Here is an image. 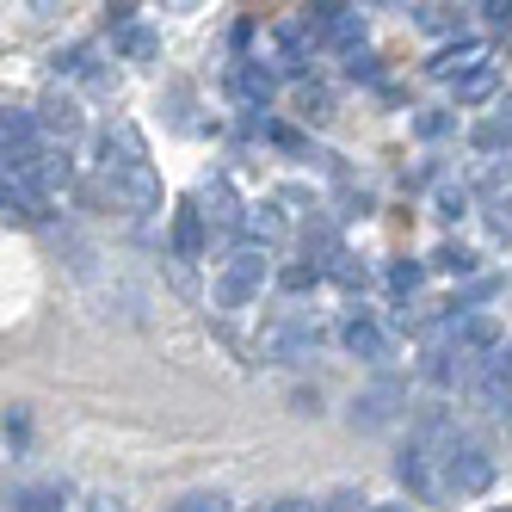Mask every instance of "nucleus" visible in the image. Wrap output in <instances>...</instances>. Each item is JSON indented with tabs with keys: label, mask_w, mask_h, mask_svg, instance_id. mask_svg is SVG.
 I'll return each mask as SVG.
<instances>
[{
	"label": "nucleus",
	"mask_w": 512,
	"mask_h": 512,
	"mask_svg": "<svg viewBox=\"0 0 512 512\" xmlns=\"http://www.w3.org/2000/svg\"><path fill=\"white\" fill-rule=\"evenodd\" d=\"M266 278H272V253L253 247V241H241L229 260H223V272H216V303H223V309H247L253 297H260Z\"/></svg>",
	"instance_id": "obj_1"
},
{
	"label": "nucleus",
	"mask_w": 512,
	"mask_h": 512,
	"mask_svg": "<svg viewBox=\"0 0 512 512\" xmlns=\"http://www.w3.org/2000/svg\"><path fill=\"white\" fill-rule=\"evenodd\" d=\"M438 463H445V494H482L494 482V451L482 438H469V432H457Z\"/></svg>",
	"instance_id": "obj_2"
},
{
	"label": "nucleus",
	"mask_w": 512,
	"mask_h": 512,
	"mask_svg": "<svg viewBox=\"0 0 512 512\" xmlns=\"http://www.w3.org/2000/svg\"><path fill=\"white\" fill-rule=\"evenodd\" d=\"M105 186H112V198L124 210H136V216L161 210V179H155L149 161H105Z\"/></svg>",
	"instance_id": "obj_3"
},
{
	"label": "nucleus",
	"mask_w": 512,
	"mask_h": 512,
	"mask_svg": "<svg viewBox=\"0 0 512 512\" xmlns=\"http://www.w3.org/2000/svg\"><path fill=\"white\" fill-rule=\"evenodd\" d=\"M401 401H408V389H401L395 377H377L371 389L352 395V426H358V432H383V426L401 414Z\"/></svg>",
	"instance_id": "obj_4"
},
{
	"label": "nucleus",
	"mask_w": 512,
	"mask_h": 512,
	"mask_svg": "<svg viewBox=\"0 0 512 512\" xmlns=\"http://www.w3.org/2000/svg\"><path fill=\"white\" fill-rule=\"evenodd\" d=\"M432 463H438V451H426L420 438H414V445L395 457V475H401V482H408V488H414L420 500H438V494H445V482H438V475H432Z\"/></svg>",
	"instance_id": "obj_5"
},
{
	"label": "nucleus",
	"mask_w": 512,
	"mask_h": 512,
	"mask_svg": "<svg viewBox=\"0 0 512 512\" xmlns=\"http://www.w3.org/2000/svg\"><path fill=\"white\" fill-rule=\"evenodd\" d=\"M340 340H346V352L364 358V364H383V358H389V327L371 321V315H352V321L340 327Z\"/></svg>",
	"instance_id": "obj_6"
},
{
	"label": "nucleus",
	"mask_w": 512,
	"mask_h": 512,
	"mask_svg": "<svg viewBox=\"0 0 512 512\" xmlns=\"http://www.w3.org/2000/svg\"><path fill=\"white\" fill-rule=\"evenodd\" d=\"M475 395L488 401V408H512V358L506 352H488L482 364H475Z\"/></svg>",
	"instance_id": "obj_7"
},
{
	"label": "nucleus",
	"mask_w": 512,
	"mask_h": 512,
	"mask_svg": "<svg viewBox=\"0 0 512 512\" xmlns=\"http://www.w3.org/2000/svg\"><path fill=\"white\" fill-rule=\"evenodd\" d=\"M309 25H315V38L346 44V56H352V50H358V38H364V19H358L352 7H315V13H309Z\"/></svg>",
	"instance_id": "obj_8"
},
{
	"label": "nucleus",
	"mask_w": 512,
	"mask_h": 512,
	"mask_svg": "<svg viewBox=\"0 0 512 512\" xmlns=\"http://www.w3.org/2000/svg\"><path fill=\"white\" fill-rule=\"evenodd\" d=\"M198 204H204V216H210V229H223V235L247 229V216H241V204H235V192H229V179H210V186L198 192Z\"/></svg>",
	"instance_id": "obj_9"
},
{
	"label": "nucleus",
	"mask_w": 512,
	"mask_h": 512,
	"mask_svg": "<svg viewBox=\"0 0 512 512\" xmlns=\"http://www.w3.org/2000/svg\"><path fill=\"white\" fill-rule=\"evenodd\" d=\"M173 253L179 260H204V210L198 204L173 210Z\"/></svg>",
	"instance_id": "obj_10"
},
{
	"label": "nucleus",
	"mask_w": 512,
	"mask_h": 512,
	"mask_svg": "<svg viewBox=\"0 0 512 512\" xmlns=\"http://www.w3.org/2000/svg\"><path fill=\"white\" fill-rule=\"evenodd\" d=\"M475 62H488V56H482V44H475V38H463V44H451V50L432 56V75L438 81H457V75H469Z\"/></svg>",
	"instance_id": "obj_11"
},
{
	"label": "nucleus",
	"mask_w": 512,
	"mask_h": 512,
	"mask_svg": "<svg viewBox=\"0 0 512 512\" xmlns=\"http://www.w3.org/2000/svg\"><path fill=\"white\" fill-rule=\"evenodd\" d=\"M272 352H278V358H309V352H315V327H309V321L272 327Z\"/></svg>",
	"instance_id": "obj_12"
},
{
	"label": "nucleus",
	"mask_w": 512,
	"mask_h": 512,
	"mask_svg": "<svg viewBox=\"0 0 512 512\" xmlns=\"http://www.w3.org/2000/svg\"><path fill=\"white\" fill-rule=\"evenodd\" d=\"M38 124H44V130H50V136L62 142V149H68V142L81 136V112H75V105H68V99H50L44 112H38Z\"/></svg>",
	"instance_id": "obj_13"
},
{
	"label": "nucleus",
	"mask_w": 512,
	"mask_h": 512,
	"mask_svg": "<svg viewBox=\"0 0 512 512\" xmlns=\"http://www.w3.org/2000/svg\"><path fill=\"white\" fill-rule=\"evenodd\" d=\"M494 81H500V75H494V62H475L469 75L451 81V93H457V105H482V99L494 93Z\"/></svg>",
	"instance_id": "obj_14"
},
{
	"label": "nucleus",
	"mask_w": 512,
	"mask_h": 512,
	"mask_svg": "<svg viewBox=\"0 0 512 512\" xmlns=\"http://www.w3.org/2000/svg\"><path fill=\"white\" fill-rule=\"evenodd\" d=\"M235 93H241L247 105H266V99H272V68L241 62V68H235Z\"/></svg>",
	"instance_id": "obj_15"
},
{
	"label": "nucleus",
	"mask_w": 512,
	"mask_h": 512,
	"mask_svg": "<svg viewBox=\"0 0 512 512\" xmlns=\"http://www.w3.org/2000/svg\"><path fill=\"white\" fill-rule=\"evenodd\" d=\"M278 235H284V223H278V210H272V204H253V210H247V241L272 253V241H278Z\"/></svg>",
	"instance_id": "obj_16"
},
{
	"label": "nucleus",
	"mask_w": 512,
	"mask_h": 512,
	"mask_svg": "<svg viewBox=\"0 0 512 512\" xmlns=\"http://www.w3.org/2000/svg\"><path fill=\"white\" fill-rule=\"evenodd\" d=\"M482 223H488V235H494L500 247H512V192L482 198Z\"/></svg>",
	"instance_id": "obj_17"
},
{
	"label": "nucleus",
	"mask_w": 512,
	"mask_h": 512,
	"mask_svg": "<svg viewBox=\"0 0 512 512\" xmlns=\"http://www.w3.org/2000/svg\"><path fill=\"white\" fill-rule=\"evenodd\" d=\"M155 50H161V38H155L149 25H130V31H118V56H124V62H149Z\"/></svg>",
	"instance_id": "obj_18"
},
{
	"label": "nucleus",
	"mask_w": 512,
	"mask_h": 512,
	"mask_svg": "<svg viewBox=\"0 0 512 512\" xmlns=\"http://www.w3.org/2000/svg\"><path fill=\"white\" fill-rule=\"evenodd\" d=\"M321 272H327V278H340L346 290H364V284H371V272H364L352 253H340V247H327V266H321Z\"/></svg>",
	"instance_id": "obj_19"
},
{
	"label": "nucleus",
	"mask_w": 512,
	"mask_h": 512,
	"mask_svg": "<svg viewBox=\"0 0 512 512\" xmlns=\"http://www.w3.org/2000/svg\"><path fill=\"white\" fill-rule=\"evenodd\" d=\"M13 512H68V494L62 488H19Z\"/></svg>",
	"instance_id": "obj_20"
},
{
	"label": "nucleus",
	"mask_w": 512,
	"mask_h": 512,
	"mask_svg": "<svg viewBox=\"0 0 512 512\" xmlns=\"http://www.w3.org/2000/svg\"><path fill=\"white\" fill-rule=\"evenodd\" d=\"M475 149H488V155L512 149V118H488V124H475Z\"/></svg>",
	"instance_id": "obj_21"
},
{
	"label": "nucleus",
	"mask_w": 512,
	"mask_h": 512,
	"mask_svg": "<svg viewBox=\"0 0 512 512\" xmlns=\"http://www.w3.org/2000/svg\"><path fill=\"white\" fill-rule=\"evenodd\" d=\"M420 284H426V266L420 260H395L389 266V290H395V297H414Z\"/></svg>",
	"instance_id": "obj_22"
},
{
	"label": "nucleus",
	"mask_w": 512,
	"mask_h": 512,
	"mask_svg": "<svg viewBox=\"0 0 512 512\" xmlns=\"http://www.w3.org/2000/svg\"><path fill=\"white\" fill-rule=\"evenodd\" d=\"M432 266H438V272H451V278H469V272H475V253H469V247H438V253H432Z\"/></svg>",
	"instance_id": "obj_23"
},
{
	"label": "nucleus",
	"mask_w": 512,
	"mask_h": 512,
	"mask_svg": "<svg viewBox=\"0 0 512 512\" xmlns=\"http://www.w3.org/2000/svg\"><path fill=\"white\" fill-rule=\"evenodd\" d=\"M167 512H235V506H229L223 494H179Z\"/></svg>",
	"instance_id": "obj_24"
},
{
	"label": "nucleus",
	"mask_w": 512,
	"mask_h": 512,
	"mask_svg": "<svg viewBox=\"0 0 512 512\" xmlns=\"http://www.w3.org/2000/svg\"><path fill=\"white\" fill-rule=\"evenodd\" d=\"M469 210V192L463 186H445V192H438V216H463Z\"/></svg>",
	"instance_id": "obj_25"
},
{
	"label": "nucleus",
	"mask_w": 512,
	"mask_h": 512,
	"mask_svg": "<svg viewBox=\"0 0 512 512\" xmlns=\"http://www.w3.org/2000/svg\"><path fill=\"white\" fill-rule=\"evenodd\" d=\"M303 118H327V93L321 87H303Z\"/></svg>",
	"instance_id": "obj_26"
},
{
	"label": "nucleus",
	"mask_w": 512,
	"mask_h": 512,
	"mask_svg": "<svg viewBox=\"0 0 512 512\" xmlns=\"http://www.w3.org/2000/svg\"><path fill=\"white\" fill-rule=\"evenodd\" d=\"M321 278V266H290L284 272V290H303V284H315Z\"/></svg>",
	"instance_id": "obj_27"
},
{
	"label": "nucleus",
	"mask_w": 512,
	"mask_h": 512,
	"mask_svg": "<svg viewBox=\"0 0 512 512\" xmlns=\"http://www.w3.org/2000/svg\"><path fill=\"white\" fill-rule=\"evenodd\" d=\"M482 19H488V25H506V31H512V0H488V7H482Z\"/></svg>",
	"instance_id": "obj_28"
},
{
	"label": "nucleus",
	"mask_w": 512,
	"mask_h": 512,
	"mask_svg": "<svg viewBox=\"0 0 512 512\" xmlns=\"http://www.w3.org/2000/svg\"><path fill=\"white\" fill-rule=\"evenodd\" d=\"M414 130H420V136H438V130H445V112H420Z\"/></svg>",
	"instance_id": "obj_29"
},
{
	"label": "nucleus",
	"mask_w": 512,
	"mask_h": 512,
	"mask_svg": "<svg viewBox=\"0 0 512 512\" xmlns=\"http://www.w3.org/2000/svg\"><path fill=\"white\" fill-rule=\"evenodd\" d=\"M253 512H309V500H272V506H253Z\"/></svg>",
	"instance_id": "obj_30"
},
{
	"label": "nucleus",
	"mask_w": 512,
	"mask_h": 512,
	"mask_svg": "<svg viewBox=\"0 0 512 512\" xmlns=\"http://www.w3.org/2000/svg\"><path fill=\"white\" fill-rule=\"evenodd\" d=\"M371 512H408V506H371Z\"/></svg>",
	"instance_id": "obj_31"
},
{
	"label": "nucleus",
	"mask_w": 512,
	"mask_h": 512,
	"mask_svg": "<svg viewBox=\"0 0 512 512\" xmlns=\"http://www.w3.org/2000/svg\"><path fill=\"white\" fill-rule=\"evenodd\" d=\"M506 512H512V506H506Z\"/></svg>",
	"instance_id": "obj_32"
}]
</instances>
